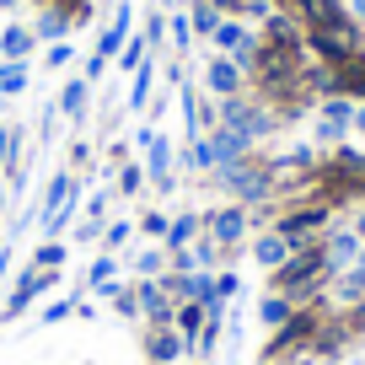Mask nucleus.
Wrapping results in <instances>:
<instances>
[{"label":"nucleus","instance_id":"obj_15","mask_svg":"<svg viewBox=\"0 0 365 365\" xmlns=\"http://www.w3.org/2000/svg\"><path fill=\"white\" fill-rule=\"evenodd\" d=\"M86 103H91V81L86 76H65V86H59V113L86 118Z\"/></svg>","mask_w":365,"mask_h":365},{"label":"nucleus","instance_id":"obj_19","mask_svg":"<svg viewBox=\"0 0 365 365\" xmlns=\"http://www.w3.org/2000/svg\"><path fill=\"white\" fill-rule=\"evenodd\" d=\"M70 194H81V178H70V172H54V178H48V188H43V205H38V220H43L48 210H59Z\"/></svg>","mask_w":365,"mask_h":365},{"label":"nucleus","instance_id":"obj_47","mask_svg":"<svg viewBox=\"0 0 365 365\" xmlns=\"http://www.w3.org/2000/svg\"><path fill=\"white\" fill-rule=\"evenodd\" d=\"M354 237L365 242V210H360V215H354Z\"/></svg>","mask_w":365,"mask_h":365},{"label":"nucleus","instance_id":"obj_33","mask_svg":"<svg viewBox=\"0 0 365 365\" xmlns=\"http://www.w3.org/2000/svg\"><path fill=\"white\" fill-rule=\"evenodd\" d=\"M27 81H33V76H27V65H6V76H0V91H6V97H22Z\"/></svg>","mask_w":365,"mask_h":365},{"label":"nucleus","instance_id":"obj_20","mask_svg":"<svg viewBox=\"0 0 365 365\" xmlns=\"http://www.w3.org/2000/svg\"><path fill=\"white\" fill-rule=\"evenodd\" d=\"M290 312H296V301H290V296H279V290H269V296L258 301V322H263V328H285V322H290Z\"/></svg>","mask_w":365,"mask_h":365},{"label":"nucleus","instance_id":"obj_11","mask_svg":"<svg viewBox=\"0 0 365 365\" xmlns=\"http://www.w3.org/2000/svg\"><path fill=\"white\" fill-rule=\"evenodd\" d=\"M150 97H156V54H150L145 65L135 70V81H129V97H124V108H129V113H145V108H150Z\"/></svg>","mask_w":365,"mask_h":365},{"label":"nucleus","instance_id":"obj_12","mask_svg":"<svg viewBox=\"0 0 365 365\" xmlns=\"http://www.w3.org/2000/svg\"><path fill=\"white\" fill-rule=\"evenodd\" d=\"M38 48V38H33V27H22V22H11L6 33H0V59L6 65H27V54Z\"/></svg>","mask_w":365,"mask_h":365},{"label":"nucleus","instance_id":"obj_23","mask_svg":"<svg viewBox=\"0 0 365 365\" xmlns=\"http://www.w3.org/2000/svg\"><path fill=\"white\" fill-rule=\"evenodd\" d=\"M150 54H156V48H150V43H145V33H140V38H129V43H124V48H118V76H135V70H140V65H145V59H150Z\"/></svg>","mask_w":365,"mask_h":365},{"label":"nucleus","instance_id":"obj_50","mask_svg":"<svg viewBox=\"0 0 365 365\" xmlns=\"http://www.w3.org/2000/svg\"><path fill=\"white\" fill-rule=\"evenodd\" d=\"M38 6H65V11H70V0H38Z\"/></svg>","mask_w":365,"mask_h":365},{"label":"nucleus","instance_id":"obj_16","mask_svg":"<svg viewBox=\"0 0 365 365\" xmlns=\"http://www.w3.org/2000/svg\"><path fill=\"white\" fill-rule=\"evenodd\" d=\"M290 258V242L279 237V231H258V242H252V263H263V269H279V263Z\"/></svg>","mask_w":365,"mask_h":365},{"label":"nucleus","instance_id":"obj_18","mask_svg":"<svg viewBox=\"0 0 365 365\" xmlns=\"http://www.w3.org/2000/svg\"><path fill=\"white\" fill-rule=\"evenodd\" d=\"M247 38H252V27H247V22H237V16H226V22L215 27V38H210V54H237Z\"/></svg>","mask_w":365,"mask_h":365},{"label":"nucleus","instance_id":"obj_4","mask_svg":"<svg viewBox=\"0 0 365 365\" xmlns=\"http://www.w3.org/2000/svg\"><path fill=\"white\" fill-rule=\"evenodd\" d=\"M349 129H354V103L349 97H322L317 103V140L322 145H339Z\"/></svg>","mask_w":365,"mask_h":365},{"label":"nucleus","instance_id":"obj_44","mask_svg":"<svg viewBox=\"0 0 365 365\" xmlns=\"http://www.w3.org/2000/svg\"><path fill=\"white\" fill-rule=\"evenodd\" d=\"M6 274H11V247H0V290H6Z\"/></svg>","mask_w":365,"mask_h":365},{"label":"nucleus","instance_id":"obj_25","mask_svg":"<svg viewBox=\"0 0 365 365\" xmlns=\"http://www.w3.org/2000/svg\"><path fill=\"white\" fill-rule=\"evenodd\" d=\"M76 199H81V194H70V199H65L59 210H48V215L38 220V226H43V242H48V237H59V231H65L70 220H76Z\"/></svg>","mask_w":365,"mask_h":365},{"label":"nucleus","instance_id":"obj_42","mask_svg":"<svg viewBox=\"0 0 365 365\" xmlns=\"http://www.w3.org/2000/svg\"><path fill=\"white\" fill-rule=\"evenodd\" d=\"M103 70H108V59H97V54H91V59H86V70H81V76H86V81H103Z\"/></svg>","mask_w":365,"mask_h":365},{"label":"nucleus","instance_id":"obj_3","mask_svg":"<svg viewBox=\"0 0 365 365\" xmlns=\"http://www.w3.org/2000/svg\"><path fill=\"white\" fill-rule=\"evenodd\" d=\"M247 226H252L247 205H220V210H205V231H210V237H215L226 252L247 242Z\"/></svg>","mask_w":365,"mask_h":365},{"label":"nucleus","instance_id":"obj_39","mask_svg":"<svg viewBox=\"0 0 365 365\" xmlns=\"http://www.w3.org/2000/svg\"><path fill=\"white\" fill-rule=\"evenodd\" d=\"M70 312H76V301H48V307H43V322H65Z\"/></svg>","mask_w":365,"mask_h":365},{"label":"nucleus","instance_id":"obj_9","mask_svg":"<svg viewBox=\"0 0 365 365\" xmlns=\"http://www.w3.org/2000/svg\"><path fill=\"white\" fill-rule=\"evenodd\" d=\"M322 252H328V269L339 274V269H349V263H360L365 242L354 237V231H333V237H322Z\"/></svg>","mask_w":365,"mask_h":365},{"label":"nucleus","instance_id":"obj_2","mask_svg":"<svg viewBox=\"0 0 365 365\" xmlns=\"http://www.w3.org/2000/svg\"><path fill=\"white\" fill-rule=\"evenodd\" d=\"M54 285H59V269H33V263H27V269L11 279V296L0 301V317H6V322H16V317H22V312L33 307L38 296H48Z\"/></svg>","mask_w":365,"mask_h":365},{"label":"nucleus","instance_id":"obj_27","mask_svg":"<svg viewBox=\"0 0 365 365\" xmlns=\"http://www.w3.org/2000/svg\"><path fill=\"white\" fill-rule=\"evenodd\" d=\"M113 279H118V258H113V252H103V258H91V269H86V285H91V290L113 285Z\"/></svg>","mask_w":365,"mask_h":365},{"label":"nucleus","instance_id":"obj_13","mask_svg":"<svg viewBox=\"0 0 365 365\" xmlns=\"http://www.w3.org/2000/svg\"><path fill=\"white\" fill-rule=\"evenodd\" d=\"M199 237H205V215H172V220H167V237H161V247L178 252V247H194Z\"/></svg>","mask_w":365,"mask_h":365},{"label":"nucleus","instance_id":"obj_53","mask_svg":"<svg viewBox=\"0 0 365 365\" xmlns=\"http://www.w3.org/2000/svg\"><path fill=\"white\" fill-rule=\"evenodd\" d=\"M0 76H6V65H0Z\"/></svg>","mask_w":365,"mask_h":365},{"label":"nucleus","instance_id":"obj_34","mask_svg":"<svg viewBox=\"0 0 365 365\" xmlns=\"http://www.w3.org/2000/svg\"><path fill=\"white\" fill-rule=\"evenodd\" d=\"M129 237H135V226H129V220H108V226H103V247H108V252H118Z\"/></svg>","mask_w":365,"mask_h":365},{"label":"nucleus","instance_id":"obj_31","mask_svg":"<svg viewBox=\"0 0 365 365\" xmlns=\"http://www.w3.org/2000/svg\"><path fill=\"white\" fill-rule=\"evenodd\" d=\"M145 188V167H135V161H118V194H140Z\"/></svg>","mask_w":365,"mask_h":365},{"label":"nucleus","instance_id":"obj_55","mask_svg":"<svg viewBox=\"0 0 365 365\" xmlns=\"http://www.w3.org/2000/svg\"><path fill=\"white\" fill-rule=\"evenodd\" d=\"M258 365H269V360H258Z\"/></svg>","mask_w":365,"mask_h":365},{"label":"nucleus","instance_id":"obj_26","mask_svg":"<svg viewBox=\"0 0 365 365\" xmlns=\"http://www.w3.org/2000/svg\"><path fill=\"white\" fill-rule=\"evenodd\" d=\"M16 156H22V129H16V124H0V172H11Z\"/></svg>","mask_w":365,"mask_h":365},{"label":"nucleus","instance_id":"obj_1","mask_svg":"<svg viewBox=\"0 0 365 365\" xmlns=\"http://www.w3.org/2000/svg\"><path fill=\"white\" fill-rule=\"evenodd\" d=\"M215 182H220V188H226V194L231 199H237V205H269V199H274V188H279V178H274V167H269V161H231V167H220L215 172Z\"/></svg>","mask_w":365,"mask_h":365},{"label":"nucleus","instance_id":"obj_6","mask_svg":"<svg viewBox=\"0 0 365 365\" xmlns=\"http://www.w3.org/2000/svg\"><path fill=\"white\" fill-rule=\"evenodd\" d=\"M172 140L167 135H156V145L145 150V182H156L161 194H172V188H178V178H172Z\"/></svg>","mask_w":365,"mask_h":365},{"label":"nucleus","instance_id":"obj_35","mask_svg":"<svg viewBox=\"0 0 365 365\" xmlns=\"http://www.w3.org/2000/svg\"><path fill=\"white\" fill-rule=\"evenodd\" d=\"M145 43H150V48L167 43V11H150V16H145Z\"/></svg>","mask_w":365,"mask_h":365},{"label":"nucleus","instance_id":"obj_14","mask_svg":"<svg viewBox=\"0 0 365 365\" xmlns=\"http://www.w3.org/2000/svg\"><path fill=\"white\" fill-rule=\"evenodd\" d=\"M210 145H215L220 167H231V161H247V156H252V140L242 135V129H226V124H220L215 135H210Z\"/></svg>","mask_w":365,"mask_h":365},{"label":"nucleus","instance_id":"obj_52","mask_svg":"<svg viewBox=\"0 0 365 365\" xmlns=\"http://www.w3.org/2000/svg\"><path fill=\"white\" fill-rule=\"evenodd\" d=\"M178 365H199V360H178Z\"/></svg>","mask_w":365,"mask_h":365},{"label":"nucleus","instance_id":"obj_30","mask_svg":"<svg viewBox=\"0 0 365 365\" xmlns=\"http://www.w3.org/2000/svg\"><path fill=\"white\" fill-rule=\"evenodd\" d=\"M220 252H226V247H220V242L210 237V231H205V237L194 242V263H199V269H205V274H210V269H215V263H220Z\"/></svg>","mask_w":365,"mask_h":365},{"label":"nucleus","instance_id":"obj_32","mask_svg":"<svg viewBox=\"0 0 365 365\" xmlns=\"http://www.w3.org/2000/svg\"><path fill=\"white\" fill-rule=\"evenodd\" d=\"M70 59H76V43H70V38H59V43H43V65H48V70H65Z\"/></svg>","mask_w":365,"mask_h":365},{"label":"nucleus","instance_id":"obj_29","mask_svg":"<svg viewBox=\"0 0 365 365\" xmlns=\"http://www.w3.org/2000/svg\"><path fill=\"white\" fill-rule=\"evenodd\" d=\"M167 43L178 48V54L194 48V27H188V16H167Z\"/></svg>","mask_w":365,"mask_h":365},{"label":"nucleus","instance_id":"obj_22","mask_svg":"<svg viewBox=\"0 0 365 365\" xmlns=\"http://www.w3.org/2000/svg\"><path fill=\"white\" fill-rule=\"evenodd\" d=\"M220 22H226V16H220L215 6H210V0H194V11H188V27H194V38H205V43H210Z\"/></svg>","mask_w":365,"mask_h":365},{"label":"nucleus","instance_id":"obj_48","mask_svg":"<svg viewBox=\"0 0 365 365\" xmlns=\"http://www.w3.org/2000/svg\"><path fill=\"white\" fill-rule=\"evenodd\" d=\"M0 11H22V0H0Z\"/></svg>","mask_w":365,"mask_h":365},{"label":"nucleus","instance_id":"obj_46","mask_svg":"<svg viewBox=\"0 0 365 365\" xmlns=\"http://www.w3.org/2000/svg\"><path fill=\"white\" fill-rule=\"evenodd\" d=\"M354 135H365V103H354Z\"/></svg>","mask_w":365,"mask_h":365},{"label":"nucleus","instance_id":"obj_7","mask_svg":"<svg viewBox=\"0 0 365 365\" xmlns=\"http://www.w3.org/2000/svg\"><path fill=\"white\" fill-rule=\"evenodd\" d=\"M145 354L150 360H161V365H178V360H188V339H182L178 328H150V339H145Z\"/></svg>","mask_w":365,"mask_h":365},{"label":"nucleus","instance_id":"obj_49","mask_svg":"<svg viewBox=\"0 0 365 365\" xmlns=\"http://www.w3.org/2000/svg\"><path fill=\"white\" fill-rule=\"evenodd\" d=\"M6 194H11V188H6V182H0V215H6Z\"/></svg>","mask_w":365,"mask_h":365},{"label":"nucleus","instance_id":"obj_51","mask_svg":"<svg viewBox=\"0 0 365 365\" xmlns=\"http://www.w3.org/2000/svg\"><path fill=\"white\" fill-rule=\"evenodd\" d=\"M167 6H178V0H161V11H167Z\"/></svg>","mask_w":365,"mask_h":365},{"label":"nucleus","instance_id":"obj_43","mask_svg":"<svg viewBox=\"0 0 365 365\" xmlns=\"http://www.w3.org/2000/svg\"><path fill=\"white\" fill-rule=\"evenodd\" d=\"M70 161H76V167H86V161H91V145H81V140H76V145H70Z\"/></svg>","mask_w":365,"mask_h":365},{"label":"nucleus","instance_id":"obj_38","mask_svg":"<svg viewBox=\"0 0 365 365\" xmlns=\"http://www.w3.org/2000/svg\"><path fill=\"white\" fill-rule=\"evenodd\" d=\"M237 290H242V279H237V274H215V301H231V296H237Z\"/></svg>","mask_w":365,"mask_h":365},{"label":"nucleus","instance_id":"obj_5","mask_svg":"<svg viewBox=\"0 0 365 365\" xmlns=\"http://www.w3.org/2000/svg\"><path fill=\"white\" fill-rule=\"evenodd\" d=\"M205 91H215L220 103H226V97H242V91H247V76H242L226 54H205Z\"/></svg>","mask_w":365,"mask_h":365},{"label":"nucleus","instance_id":"obj_37","mask_svg":"<svg viewBox=\"0 0 365 365\" xmlns=\"http://www.w3.org/2000/svg\"><path fill=\"white\" fill-rule=\"evenodd\" d=\"M167 220H172V215H161V210H145V215H140V231L161 242V237H167Z\"/></svg>","mask_w":365,"mask_h":365},{"label":"nucleus","instance_id":"obj_28","mask_svg":"<svg viewBox=\"0 0 365 365\" xmlns=\"http://www.w3.org/2000/svg\"><path fill=\"white\" fill-rule=\"evenodd\" d=\"M135 274L140 279H161V274H167V247H145L135 258Z\"/></svg>","mask_w":365,"mask_h":365},{"label":"nucleus","instance_id":"obj_40","mask_svg":"<svg viewBox=\"0 0 365 365\" xmlns=\"http://www.w3.org/2000/svg\"><path fill=\"white\" fill-rule=\"evenodd\" d=\"M97 237H103V220H81V226H76V242H97Z\"/></svg>","mask_w":365,"mask_h":365},{"label":"nucleus","instance_id":"obj_8","mask_svg":"<svg viewBox=\"0 0 365 365\" xmlns=\"http://www.w3.org/2000/svg\"><path fill=\"white\" fill-rule=\"evenodd\" d=\"M129 27H135V6H118V16L103 27V38H97L91 54H97V59H118V48L129 43Z\"/></svg>","mask_w":365,"mask_h":365},{"label":"nucleus","instance_id":"obj_10","mask_svg":"<svg viewBox=\"0 0 365 365\" xmlns=\"http://www.w3.org/2000/svg\"><path fill=\"white\" fill-rule=\"evenodd\" d=\"M33 38H38V43H59V38H70V11H65V6H43V11H33Z\"/></svg>","mask_w":365,"mask_h":365},{"label":"nucleus","instance_id":"obj_17","mask_svg":"<svg viewBox=\"0 0 365 365\" xmlns=\"http://www.w3.org/2000/svg\"><path fill=\"white\" fill-rule=\"evenodd\" d=\"M333 301H344V307H365V263L339 269V279H333Z\"/></svg>","mask_w":365,"mask_h":365},{"label":"nucleus","instance_id":"obj_24","mask_svg":"<svg viewBox=\"0 0 365 365\" xmlns=\"http://www.w3.org/2000/svg\"><path fill=\"white\" fill-rule=\"evenodd\" d=\"M65 258H70V247L59 237H48V242L33 247V269H65Z\"/></svg>","mask_w":365,"mask_h":365},{"label":"nucleus","instance_id":"obj_54","mask_svg":"<svg viewBox=\"0 0 365 365\" xmlns=\"http://www.w3.org/2000/svg\"><path fill=\"white\" fill-rule=\"evenodd\" d=\"M150 365H161V360H150Z\"/></svg>","mask_w":365,"mask_h":365},{"label":"nucleus","instance_id":"obj_41","mask_svg":"<svg viewBox=\"0 0 365 365\" xmlns=\"http://www.w3.org/2000/svg\"><path fill=\"white\" fill-rule=\"evenodd\" d=\"M86 215L103 220V215H108V194H91V199H86Z\"/></svg>","mask_w":365,"mask_h":365},{"label":"nucleus","instance_id":"obj_45","mask_svg":"<svg viewBox=\"0 0 365 365\" xmlns=\"http://www.w3.org/2000/svg\"><path fill=\"white\" fill-rule=\"evenodd\" d=\"M349 16H354L360 27H365V0H349Z\"/></svg>","mask_w":365,"mask_h":365},{"label":"nucleus","instance_id":"obj_21","mask_svg":"<svg viewBox=\"0 0 365 365\" xmlns=\"http://www.w3.org/2000/svg\"><path fill=\"white\" fill-rule=\"evenodd\" d=\"M172 328L188 339V349H194V333L205 328V301H178V312H172Z\"/></svg>","mask_w":365,"mask_h":365},{"label":"nucleus","instance_id":"obj_36","mask_svg":"<svg viewBox=\"0 0 365 365\" xmlns=\"http://www.w3.org/2000/svg\"><path fill=\"white\" fill-rule=\"evenodd\" d=\"M194 124H199V135H215V129H220V103H199Z\"/></svg>","mask_w":365,"mask_h":365}]
</instances>
